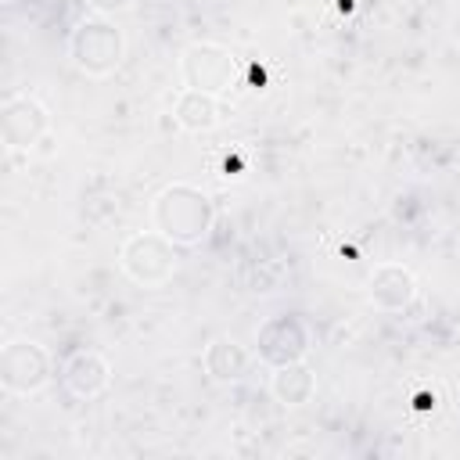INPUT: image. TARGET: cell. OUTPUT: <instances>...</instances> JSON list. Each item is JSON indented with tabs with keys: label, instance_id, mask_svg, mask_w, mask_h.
<instances>
[{
	"label": "cell",
	"instance_id": "1",
	"mask_svg": "<svg viewBox=\"0 0 460 460\" xmlns=\"http://www.w3.org/2000/svg\"><path fill=\"white\" fill-rule=\"evenodd\" d=\"M151 226L158 234H165L172 244L194 248V244H201L212 234L216 205H212V198L198 183L172 180V183H165L151 198Z\"/></svg>",
	"mask_w": 460,
	"mask_h": 460
},
{
	"label": "cell",
	"instance_id": "2",
	"mask_svg": "<svg viewBox=\"0 0 460 460\" xmlns=\"http://www.w3.org/2000/svg\"><path fill=\"white\" fill-rule=\"evenodd\" d=\"M65 54H68V61L83 75L104 79V75H111L122 65V58H126V36H122V29L108 14H86L68 32Z\"/></svg>",
	"mask_w": 460,
	"mask_h": 460
},
{
	"label": "cell",
	"instance_id": "3",
	"mask_svg": "<svg viewBox=\"0 0 460 460\" xmlns=\"http://www.w3.org/2000/svg\"><path fill=\"white\" fill-rule=\"evenodd\" d=\"M180 244H172L165 234L151 230H133L122 244H119V270L137 284V288H162L172 280L180 255Z\"/></svg>",
	"mask_w": 460,
	"mask_h": 460
},
{
	"label": "cell",
	"instance_id": "4",
	"mask_svg": "<svg viewBox=\"0 0 460 460\" xmlns=\"http://www.w3.org/2000/svg\"><path fill=\"white\" fill-rule=\"evenodd\" d=\"M180 83L205 93H230L237 86V54L216 40H194L180 50Z\"/></svg>",
	"mask_w": 460,
	"mask_h": 460
},
{
	"label": "cell",
	"instance_id": "5",
	"mask_svg": "<svg viewBox=\"0 0 460 460\" xmlns=\"http://www.w3.org/2000/svg\"><path fill=\"white\" fill-rule=\"evenodd\" d=\"M54 377V359L36 338H11L0 349V385L11 395H40Z\"/></svg>",
	"mask_w": 460,
	"mask_h": 460
},
{
	"label": "cell",
	"instance_id": "6",
	"mask_svg": "<svg viewBox=\"0 0 460 460\" xmlns=\"http://www.w3.org/2000/svg\"><path fill=\"white\" fill-rule=\"evenodd\" d=\"M50 133V111L32 93H11L0 108V140L7 151H36Z\"/></svg>",
	"mask_w": 460,
	"mask_h": 460
},
{
	"label": "cell",
	"instance_id": "7",
	"mask_svg": "<svg viewBox=\"0 0 460 460\" xmlns=\"http://www.w3.org/2000/svg\"><path fill=\"white\" fill-rule=\"evenodd\" d=\"M313 349V331L302 316L295 313H280V316H270L259 331H255V352L259 359L273 370V367H284V363H298L305 359Z\"/></svg>",
	"mask_w": 460,
	"mask_h": 460
},
{
	"label": "cell",
	"instance_id": "8",
	"mask_svg": "<svg viewBox=\"0 0 460 460\" xmlns=\"http://www.w3.org/2000/svg\"><path fill=\"white\" fill-rule=\"evenodd\" d=\"M367 298L377 313H406L417 302V277L402 262H377L367 273Z\"/></svg>",
	"mask_w": 460,
	"mask_h": 460
},
{
	"label": "cell",
	"instance_id": "9",
	"mask_svg": "<svg viewBox=\"0 0 460 460\" xmlns=\"http://www.w3.org/2000/svg\"><path fill=\"white\" fill-rule=\"evenodd\" d=\"M61 385L75 399H97L111 385V363L93 349H75L61 363Z\"/></svg>",
	"mask_w": 460,
	"mask_h": 460
},
{
	"label": "cell",
	"instance_id": "10",
	"mask_svg": "<svg viewBox=\"0 0 460 460\" xmlns=\"http://www.w3.org/2000/svg\"><path fill=\"white\" fill-rule=\"evenodd\" d=\"M201 367H205V374H208L216 385H237V381L252 370V352H248L237 338L219 334V338H212V341L205 345Z\"/></svg>",
	"mask_w": 460,
	"mask_h": 460
},
{
	"label": "cell",
	"instance_id": "11",
	"mask_svg": "<svg viewBox=\"0 0 460 460\" xmlns=\"http://www.w3.org/2000/svg\"><path fill=\"white\" fill-rule=\"evenodd\" d=\"M172 119L183 133H212L223 119V97L216 93H205V90H194V86H183L172 101Z\"/></svg>",
	"mask_w": 460,
	"mask_h": 460
},
{
	"label": "cell",
	"instance_id": "12",
	"mask_svg": "<svg viewBox=\"0 0 460 460\" xmlns=\"http://www.w3.org/2000/svg\"><path fill=\"white\" fill-rule=\"evenodd\" d=\"M270 395L280 406H305L316 395V374L305 359L298 363H284L270 370Z\"/></svg>",
	"mask_w": 460,
	"mask_h": 460
},
{
	"label": "cell",
	"instance_id": "13",
	"mask_svg": "<svg viewBox=\"0 0 460 460\" xmlns=\"http://www.w3.org/2000/svg\"><path fill=\"white\" fill-rule=\"evenodd\" d=\"M86 7L93 11V14H119V11H129L133 7V0H86Z\"/></svg>",
	"mask_w": 460,
	"mask_h": 460
},
{
	"label": "cell",
	"instance_id": "14",
	"mask_svg": "<svg viewBox=\"0 0 460 460\" xmlns=\"http://www.w3.org/2000/svg\"><path fill=\"white\" fill-rule=\"evenodd\" d=\"M453 40H456V47H460V18H456V25H453Z\"/></svg>",
	"mask_w": 460,
	"mask_h": 460
}]
</instances>
